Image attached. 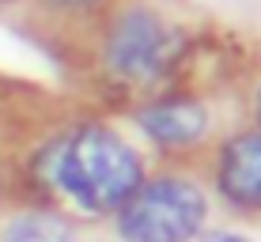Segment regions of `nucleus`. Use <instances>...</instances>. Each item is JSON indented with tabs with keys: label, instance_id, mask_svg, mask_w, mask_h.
I'll return each mask as SVG.
<instances>
[{
	"label": "nucleus",
	"instance_id": "nucleus-1",
	"mask_svg": "<svg viewBox=\"0 0 261 242\" xmlns=\"http://www.w3.org/2000/svg\"><path fill=\"white\" fill-rule=\"evenodd\" d=\"M53 182L84 212H118L144 185V167L118 132L102 125H84L53 151Z\"/></svg>",
	"mask_w": 261,
	"mask_h": 242
},
{
	"label": "nucleus",
	"instance_id": "nucleus-2",
	"mask_svg": "<svg viewBox=\"0 0 261 242\" xmlns=\"http://www.w3.org/2000/svg\"><path fill=\"white\" fill-rule=\"evenodd\" d=\"M208 201L186 178H159L140 185L118 208V235L125 242H190L204 227Z\"/></svg>",
	"mask_w": 261,
	"mask_h": 242
},
{
	"label": "nucleus",
	"instance_id": "nucleus-3",
	"mask_svg": "<svg viewBox=\"0 0 261 242\" xmlns=\"http://www.w3.org/2000/svg\"><path fill=\"white\" fill-rule=\"evenodd\" d=\"M178 49V34L148 8H129L106 34V65L125 79H155Z\"/></svg>",
	"mask_w": 261,
	"mask_h": 242
},
{
	"label": "nucleus",
	"instance_id": "nucleus-4",
	"mask_svg": "<svg viewBox=\"0 0 261 242\" xmlns=\"http://www.w3.org/2000/svg\"><path fill=\"white\" fill-rule=\"evenodd\" d=\"M216 182L235 208H246V212L261 208V129L231 137L223 144Z\"/></svg>",
	"mask_w": 261,
	"mask_h": 242
},
{
	"label": "nucleus",
	"instance_id": "nucleus-5",
	"mask_svg": "<svg viewBox=\"0 0 261 242\" xmlns=\"http://www.w3.org/2000/svg\"><path fill=\"white\" fill-rule=\"evenodd\" d=\"M144 137L163 148H190L208 132V110L197 98H163L137 114Z\"/></svg>",
	"mask_w": 261,
	"mask_h": 242
},
{
	"label": "nucleus",
	"instance_id": "nucleus-6",
	"mask_svg": "<svg viewBox=\"0 0 261 242\" xmlns=\"http://www.w3.org/2000/svg\"><path fill=\"white\" fill-rule=\"evenodd\" d=\"M0 242H76L72 238V227L61 216H49V212H23L4 227Z\"/></svg>",
	"mask_w": 261,
	"mask_h": 242
},
{
	"label": "nucleus",
	"instance_id": "nucleus-7",
	"mask_svg": "<svg viewBox=\"0 0 261 242\" xmlns=\"http://www.w3.org/2000/svg\"><path fill=\"white\" fill-rule=\"evenodd\" d=\"M49 4H57V8H91L95 0H49Z\"/></svg>",
	"mask_w": 261,
	"mask_h": 242
},
{
	"label": "nucleus",
	"instance_id": "nucleus-8",
	"mask_svg": "<svg viewBox=\"0 0 261 242\" xmlns=\"http://www.w3.org/2000/svg\"><path fill=\"white\" fill-rule=\"evenodd\" d=\"M208 242H246V238H239V235H227V231H220V235H212Z\"/></svg>",
	"mask_w": 261,
	"mask_h": 242
},
{
	"label": "nucleus",
	"instance_id": "nucleus-9",
	"mask_svg": "<svg viewBox=\"0 0 261 242\" xmlns=\"http://www.w3.org/2000/svg\"><path fill=\"white\" fill-rule=\"evenodd\" d=\"M254 114H257V125H261V87H257V98H254Z\"/></svg>",
	"mask_w": 261,
	"mask_h": 242
},
{
	"label": "nucleus",
	"instance_id": "nucleus-10",
	"mask_svg": "<svg viewBox=\"0 0 261 242\" xmlns=\"http://www.w3.org/2000/svg\"><path fill=\"white\" fill-rule=\"evenodd\" d=\"M8 4H15V0H0V8H8Z\"/></svg>",
	"mask_w": 261,
	"mask_h": 242
}]
</instances>
